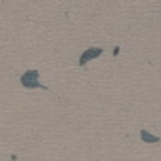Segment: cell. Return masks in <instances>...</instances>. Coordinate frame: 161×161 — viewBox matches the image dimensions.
<instances>
[{"instance_id":"7a4b0ae2","label":"cell","mask_w":161,"mask_h":161,"mask_svg":"<svg viewBox=\"0 0 161 161\" xmlns=\"http://www.w3.org/2000/svg\"><path fill=\"white\" fill-rule=\"evenodd\" d=\"M140 138H142V142H148V144H157L161 138L159 136H155V135H152L150 131H146V129H140Z\"/></svg>"},{"instance_id":"6da1fadb","label":"cell","mask_w":161,"mask_h":161,"mask_svg":"<svg viewBox=\"0 0 161 161\" xmlns=\"http://www.w3.org/2000/svg\"><path fill=\"white\" fill-rule=\"evenodd\" d=\"M101 53H103V49H101V47H89V49H86V51L82 53V57H80V64H86L87 61H91V59L99 57Z\"/></svg>"}]
</instances>
